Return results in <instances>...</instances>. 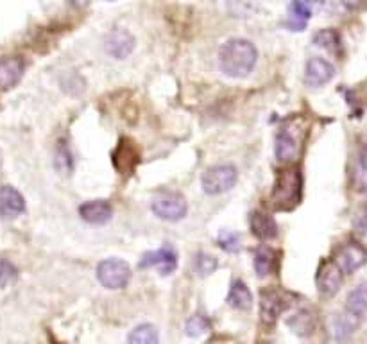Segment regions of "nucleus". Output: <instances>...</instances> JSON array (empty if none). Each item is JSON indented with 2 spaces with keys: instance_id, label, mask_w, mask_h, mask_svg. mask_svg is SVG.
Segmentation results:
<instances>
[{
  "instance_id": "1",
  "label": "nucleus",
  "mask_w": 367,
  "mask_h": 344,
  "mask_svg": "<svg viewBox=\"0 0 367 344\" xmlns=\"http://www.w3.org/2000/svg\"><path fill=\"white\" fill-rule=\"evenodd\" d=\"M258 59L256 47L249 40L233 38L220 47L219 66L228 78L240 79L253 72Z\"/></svg>"
},
{
  "instance_id": "2",
  "label": "nucleus",
  "mask_w": 367,
  "mask_h": 344,
  "mask_svg": "<svg viewBox=\"0 0 367 344\" xmlns=\"http://www.w3.org/2000/svg\"><path fill=\"white\" fill-rule=\"evenodd\" d=\"M367 312V283H360L359 287L349 292L346 299V307L342 314L335 317L333 321V339L339 344H346L351 340L355 332L359 330L363 316Z\"/></svg>"
},
{
  "instance_id": "3",
  "label": "nucleus",
  "mask_w": 367,
  "mask_h": 344,
  "mask_svg": "<svg viewBox=\"0 0 367 344\" xmlns=\"http://www.w3.org/2000/svg\"><path fill=\"white\" fill-rule=\"evenodd\" d=\"M306 126L305 120L299 117L287 120L279 133L276 135L275 143V155L282 163H290L294 160H298L301 146L305 142Z\"/></svg>"
},
{
  "instance_id": "4",
  "label": "nucleus",
  "mask_w": 367,
  "mask_h": 344,
  "mask_svg": "<svg viewBox=\"0 0 367 344\" xmlns=\"http://www.w3.org/2000/svg\"><path fill=\"white\" fill-rule=\"evenodd\" d=\"M301 172L296 167H287L279 170L272 189L271 201L278 210H292L301 199Z\"/></svg>"
},
{
  "instance_id": "5",
  "label": "nucleus",
  "mask_w": 367,
  "mask_h": 344,
  "mask_svg": "<svg viewBox=\"0 0 367 344\" xmlns=\"http://www.w3.org/2000/svg\"><path fill=\"white\" fill-rule=\"evenodd\" d=\"M151 210L158 219L167 223H178L186 215V201L179 192L163 190L152 198Z\"/></svg>"
},
{
  "instance_id": "6",
  "label": "nucleus",
  "mask_w": 367,
  "mask_h": 344,
  "mask_svg": "<svg viewBox=\"0 0 367 344\" xmlns=\"http://www.w3.org/2000/svg\"><path fill=\"white\" fill-rule=\"evenodd\" d=\"M236 178H239V172H236L235 167L229 165V163H220V165L208 167L205 170L201 185L208 196H219V194L231 190L235 186Z\"/></svg>"
},
{
  "instance_id": "7",
  "label": "nucleus",
  "mask_w": 367,
  "mask_h": 344,
  "mask_svg": "<svg viewBox=\"0 0 367 344\" xmlns=\"http://www.w3.org/2000/svg\"><path fill=\"white\" fill-rule=\"evenodd\" d=\"M131 278V267L120 259H106L97 266V280L106 289H124Z\"/></svg>"
},
{
  "instance_id": "8",
  "label": "nucleus",
  "mask_w": 367,
  "mask_h": 344,
  "mask_svg": "<svg viewBox=\"0 0 367 344\" xmlns=\"http://www.w3.org/2000/svg\"><path fill=\"white\" fill-rule=\"evenodd\" d=\"M333 262L339 266L342 275H353L367 263V249L359 242H346L339 248Z\"/></svg>"
},
{
  "instance_id": "9",
  "label": "nucleus",
  "mask_w": 367,
  "mask_h": 344,
  "mask_svg": "<svg viewBox=\"0 0 367 344\" xmlns=\"http://www.w3.org/2000/svg\"><path fill=\"white\" fill-rule=\"evenodd\" d=\"M138 267H142V269L156 267L160 275H172L176 271V267H178V253H176V249L172 246H163V248L156 249V251L145 253L140 259Z\"/></svg>"
},
{
  "instance_id": "10",
  "label": "nucleus",
  "mask_w": 367,
  "mask_h": 344,
  "mask_svg": "<svg viewBox=\"0 0 367 344\" xmlns=\"http://www.w3.org/2000/svg\"><path fill=\"white\" fill-rule=\"evenodd\" d=\"M112 162L119 174H131L133 170L136 169V165L140 163L138 147L135 146L133 140L122 138L119 142V146H116L115 151H113Z\"/></svg>"
},
{
  "instance_id": "11",
  "label": "nucleus",
  "mask_w": 367,
  "mask_h": 344,
  "mask_svg": "<svg viewBox=\"0 0 367 344\" xmlns=\"http://www.w3.org/2000/svg\"><path fill=\"white\" fill-rule=\"evenodd\" d=\"M323 6H325V0H292L289 6L290 20L285 25L290 31H305L306 22Z\"/></svg>"
},
{
  "instance_id": "12",
  "label": "nucleus",
  "mask_w": 367,
  "mask_h": 344,
  "mask_svg": "<svg viewBox=\"0 0 367 344\" xmlns=\"http://www.w3.org/2000/svg\"><path fill=\"white\" fill-rule=\"evenodd\" d=\"M136 40L128 29H113L104 40V49L112 58L126 59L135 51Z\"/></svg>"
},
{
  "instance_id": "13",
  "label": "nucleus",
  "mask_w": 367,
  "mask_h": 344,
  "mask_svg": "<svg viewBox=\"0 0 367 344\" xmlns=\"http://www.w3.org/2000/svg\"><path fill=\"white\" fill-rule=\"evenodd\" d=\"M315 283L321 296L332 298V296L339 292L340 285H342V271H340L339 266L333 260H328V262H325L319 267Z\"/></svg>"
},
{
  "instance_id": "14",
  "label": "nucleus",
  "mask_w": 367,
  "mask_h": 344,
  "mask_svg": "<svg viewBox=\"0 0 367 344\" xmlns=\"http://www.w3.org/2000/svg\"><path fill=\"white\" fill-rule=\"evenodd\" d=\"M285 309L287 302L282 292L263 290L262 296H260V317H262L263 325H275Z\"/></svg>"
},
{
  "instance_id": "15",
  "label": "nucleus",
  "mask_w": 367,
  "mask_h": 344,
  "mask_svg": "<svg viewBox=\"0 0 367 344\" xmlns=\"http://www.w3.org/2000/svg\"><path fill=\"white\" fill-rule=\"evenodd\" d=\"M335 78V66L323 58H310L305 69V83L313 88L325 86Z\"/></svg>"
},
{
  "instance_id": "16",
  "label": "nucleus",
  "mask_w": 367,
  "mask_h": 344,
  "mask_svg": "<svg viewBox=\"0 0 367 344\" xmlns=\"http://www.w3.org/2000/svg\"><path fill=\"white\" fill-rule=\"evenodd\" d=\"M25 212V199L11 185H0V217L16 219Z\"/></svg>"
},
{
  "instance_id": "17",
  "label": "nucleus",
  "mask_w": 367,
  "mask_h": 344,
  "mask_svg": "<svg viewBox=\"0 0 367 344\" xmlns=\"http://www.w3.org/2000/svg\"><path fill=\"white\" fill-rule=\"evenodd\" d=\"M79 215L88 225H106L113 215V206L106 199H92L79 206Z\"/></svg>"
},
{
  "instance_id": "18",
  "label": "nucleus",
  "mask_w": 367,
  "mask_h": 344,
  "mask_svg": "<svg viewBox=\"0 0 367 344\" xmlns=\"http://www.w3.org/2000/svg\"><path fill=\"white\" fill-rule=\"evenodd\" d=\"M25 72V63L18 56L0 59V90H9L16 86Z\"/></svg>"
},
{
  "instance_id": "19",
  "label": "nucleus",
  "mask_w": 367,
  "mask_h": 344,
  "mask_svg": "<svg viewBox=\"0 0 367 344\" xmlns=\"http://www.w3.org/2000/svg\"><path fill=\"white\" fill-rule=\"evenodd\" d=\"M249 225H251L253 235L258 237V239L272 240L278 237V225H276L275 217L269 215V213L253 212Z\"/></svg>"
},
{
  "instance_id": "20",
  "label": "nucleus",
  "mask_w": 367,
  "mask_h": 344,
  "mask_svg": "<svg viewBox=\"0 0 367 344\" xmlns=\"http://www.w3.org/2000/svg\"><path fill=\"white\" fill-rule=\"evenodd\" d=\"M226 302H228L229 307L236 310H249L253 307V294L246 283L236 280V282H233L231 289H229Z\"/></svg>"
},
{
  "instance_id": "21",
  "label": "nucleus",
  "mask_w": 367,
  "mask_h": 344,
  "mask_svg": "<svg viewBox=\"0 0 367 344\" xmlns=\"http://www.w3.org/2000/svg\"><path fill=\"white\" fill-rule=\"evenodd\" d=\"M276 263V255L271 248H265V246H260L255 251V271L260 278H265V276L271 275L275 271Z\"/></svg>"
},
{
  "instance_id": "22",
  "label": "nucleus",
  "mask_w": 367,
  "mask_h": 344,
  "mask_svg": "<svg viewBox=\"0 0 367 344\" xmlns=\"http://www.w3.org/2000/svg\"><path fill=\"white\" fill-rule=\"evenodd\" d=\"M289 326L298 336H310L313 332V328H315V316H313L312 310L301 309L290 319Z\"/></svg>"
},
{
  "instance_id": "23",
  "label": "nucleus",
  "mask_w": 367,
  "mask_h": 344,
  "mask_svg": "<svg viewBox=\"0 0 367 344\" xmlns=\"http://www.w3.org/2000/svg\"><path fill=\"white\" fill-rule=\"evenodd\" d=\"M353 185L360 194H367V147H362L356 155L353 167Z\"/></svg>"
},
{
  "instance_id": "24",
  "label": "nucleus",
  "mask_w": 367,
  "mask_h": 344,
  "mask_svg": "<svg viewBox=\"0 0 367 344\" xmlns=\"http://www.w3.org/2000/svg\"><path fill=\"white\" fill-rule=\"evenodd\" d=\"M54 167L61 174H70L73 170V158L65 140H59L54 149Z\"/></svg>"
},
{
  "instance_id": "25",
  "label": "nucleus",
  "mask_w": 367,
  "mask_h": 344,
  "mask_svg": "<svg viewBox=\"0 0 367 344\" xmlns=\"http://www.w3.org/2000/svg\"><path fill=\"white\" fill-rule=\"evenodd\" d=\"M313 43H315L317 47L325 49V51L333 52V54L340 52V47H342L340 35L335 29H323V31H319L313 36Z\"/></svg>"
},
{
  "instance_id": "26",
  "label": "nucleus",
  "mask_w": 367,
  "mask_h": 344,
  "mask_svg": "<svg viewBox=\"0 0 367 344\" xmlns=\"http://www.w3.org/2000/svg\"><path fill=\"white\" fill-rule=\"evenodd\" d=\"M158 330L152 325H140L129 333L128 344H158Z\"/></svg>"
},
{
  "instance_id": "27",
  "label": "nucleus",
  "mask_w": 367,
  "mask_h": 344,
  "mask_svg": "<svg viewBox=\"0 0 367 344\" xmlns=\"http://www.w3.org/2000/svg\"><path fill=\"white\" fill-rule=\"evenodd\" d=\"M217 266H219V262H217L215 256L208 255V253H198V256H195V262H193V269H195V273H198L199 276H210L215 273Z\"/></svg>"
},
{
  "instance_id": "28",
  "label": "nucleus",
  "mask_w": 367,
  "mask_h": 344,
  "mask_svg": "<svg viewBox=\"0 0 367 344\" xmlns=\"http://www.w3.org/2000/svg\"><path fill=\"white\" fill-rule=\"evenodd\" d=\"M210 330V321L201 314H195L186 321V336L190 337H201Z\"/></svg>"
},
{
  "instance_id": "29",
  "label": "nucleus",
  "mask_w": 367,
  "mask_h": 344,
  "mask_svg": "<svg viewBox=\"0 0 367 344\" xmlns=\"http://www.w3.org/2000/svg\"><path fill=\"white\" fill-rule=\"evenodd\" d=\"M217 242H219L220 248L224 249V251H228V253H236L240 249L239 235H236V233H233V232H228V230L220 232L219 240H217Z\"/></svg>"
},
{
  "instance_id": "30",
  "label": "nucleus",
  "mask_w": 367,
  "mask_h": 344,
  "mask_svg": "<svg viewBox=\"0 0 367 344\" xmlns=\"http://www.w3.org/2000/svg\"><path fill=\"white\" fill-rule=\"evenodd\" d=\"M18 273H16V267L13 266L9 260L0 259V285L6 287L9 285L11 282H15Z\"/></svg>"
},
{
  "instance_id": "31",
  "label": "nucleus",
  "mask_w": 367,
  "mask_h": 344,
  "mask_svg": "<svg viewBox=\"0 0 367 344\" xmlns=\"http://www.w3.org/2000/svg\"><path fill=\"white\" fill-rule=\"evenodd\" d=\"M353 228L360 233L367 232V205L360 206V208L356 210L355 217H353Z\"/></svg>"
},
{
  "instance_id": "32",
  "label": "nucleus",
  "mask_w": 367,
  "mask_h": 344,
  "mask_svg": "<svg viewBox=\"0 0 367 344\" xmlns=\"http://www.w3.org/2000/svg\"><path fill=\"white\" fill-rule=\"evenodd\" d=\"M342 4H344V8L351 9V11H355V9H360L366 6L367 0H340Z\"/></svg>"
},
{
  "instance_id": "33",
  "label": "nucleus",
  "mask_w": 367,
  "mask_h": 344,
  "mask_svg": "<svg viewBox=\"0 0 367 344\" xmlns=\"http://www.w3.org/2000/svg\"><path fill=\"white\" fill-rule=\"evenodd\" d=\"M70 2H72V4L76 6V8H85V6L88 4L90 0H70Z\"/></svg>"
}]
</instances>
